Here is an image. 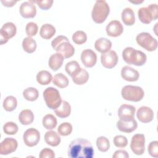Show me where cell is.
<instances>
[{"label": "cell", "instance_id": "obj_43", "mask_svg": "<svg viewBox=\"0 0 158 158\" xmlns=\"http://www.w3.org/2000/svg\"><path fill=\"white\" fill-rule=\"evenodd\" d=\"M39 157L40 158H54L55 153L52 149L46 148L41 151Z\"/></svg>", "mask_w": 158, "mask_h": 158}, {"label": "cell", "instance_id": "obj_18", "mask_svg": "<svg viewBox=\"0 0 158 158\" xmlns=\"http://www.w3.org/2000/svg\"><path fill=\"white\" fill-rule=\"evenodd\" d=\"M136 117L141 122L148 123L153 120L154 112L150 107L142 106L137 110Z\"/></svg>", "mask_w": 158, "mask_h": 158}, {"label": "cell", "instance_id": "obj_42", "mask_svg": "<svg viewBox=\"0 0 158 158\" xmlns=\"http://www.w3.org/2000/svg\"><path fill=\"white\" fill-rule=\"evenodd\" d=\"M148 152L153 157H158V141H151L148 146Z\"/></svg>", "mask_w": 158, "mask_h": 158}, {"label": "cell", "instance_id": "obj_11", "mask_svg": "<svg viewBox=\"0 0 158 158\" xmlns=\"http://www.w3.org/2000/svg\"><path fill=\"white\" fill-rule=\"evenodd\" d=\"M24 143L28 147L36 146L40 139V134L38 130L34 128L27 129L23 135Z\"/></svg>", "mask_w": 158, "mask_h": 158}, {"label": "cell", "instance_id": "obj_33", "mask_svg": "<svg viewBox=\"0 0 158 158\" xmlns=\"http://www.w3.org/2000/svg\"><path fill=\"white\" fill-rule=\"evenodd\" d=\"M42 123L47 130H52L57 126V121L56 118L52 114H47L43 118Z\"/></svg>", "mask_w": 158, "mask_h": 158}, {"label": "cell", "instance_id": "obj_28", "mask_svg": "<svg viewBox=\"0 0 158 158\" xmlns=\"http://www.w3.org/2000/svg\"><path fill=\"white\" fill-rule=\"evenodd\" d=\"M52 80L51 73L47 70H41L36 75V81L41 85H46Z\"/></svg>", "mask_w": 158, "mask_h": 158}, {"label": "cell", "instance_id": "obj_30", "mask_svg": "<svg viewBox=\"0 0 158 158\" xmlns=\"http://www.w3.org/2000/svg\"><path fill=\"white\" fill-rule=\"evenodd\" d=\"M69 83L68 78L62 73L56 74L52 78V83L60 88H66Z\"/></svg>", "mask_w": 158, "mask_h": 158}, {"label": "cell", "instance_id": "obj_13", "mask_svg": "<svg viewBox=\"0 0 158 158\" xmlns=\"http://www.w3.org/2000/svg\"><path fill=\"white\" fill-rule=\"evenodd\" d=\"M101 61L102 66L107 69L114 68L118 62V56L115 51L110 50L102 53L101 56Z\"/></svg>", "mask_w": 158, "mask_h": 158}, {"label": "cell", "instance_id": "obj_16", "mask_svg": "<svg viewBox=\"0 0 158 158\" xmlns=\"http://www.w3.org/2000/svg\"><path fill=\"white\" fill-rule=\"evenodd\" d=\"M81 60L86 67H93L96 64L97 55L93 50L86 49L81 54Z\"/></svg>", "mask_w": 158, "mask_h": 158}, {"label": "cell", "instance_id": "obj_39", "mask_svg": "<svg viewBox=\"0 0 158 158\" xmlns=\"http://www.w3.org/2000/svg\"><path fill=\"white\" fill-rule=\"evenodd\" d=\"M18 130L17 125L13 122H8L3 126V131L7 135H15L17 133Z\"/></svg>", "mask_w": 158, "mask_h": 158}, {"label": "cell", "instance_id": "obj_38", "mask_svg": "<svg viewBox=\"0 0 158 158\" xmlns=\"http://www.w3.org/2000/svg\"><path fill=\"white\" fill-rule=\"evenodd\" d=\"M72 125L69 122L62 123L57 128V131L61 136H68L72 131Z\"/></svg>", "mask_w": 158, "mask_h": 158}, {"label": "cell", "instance_id": "obj_8", "mask_svg": "<svg viewBox=\"0 0 158 158\" xmlns=\"http://www.w3.org/2000/svg\"><path fill=\"white\" fill-rule=\"evenodd\" d=\"M136 43L148 51H154L157 48V41L147 32L139 33L136 37Z\"/></svg>", "mask_w": 158, "mask_h": 158}, {"label": "cell", "instance_id": "obj_2", "mask_svg": "<svg viewBox=\"0 0 158 158\" xmlns=\"http://www.w3.org/2000/svg\"><path fill=\"white\" fill-rule=\"evenodd\" d=\"M52 48L61 54L64 58L72 57L75 53V48L69 41L68 38L63 35L57 36L51 42Z\"/></svg>", "mask_w": 158, "mask_h": 158}, {"label": "cell", "instance_id": "obj_14", "mask_svg": "<svg viewBox=\"0 0 158 158\" xmlns=\"http://www.w3.org/2000/svg\"><path fill=\"white\" fill-rule=\"evenodd\" d=\"M136 108L135 106L129 104H122L118 109V116L120 120L130 121L135 118Z\"/></svg>", "mask_w": 158, "mask_h": 158}, {"label": "cell", "instance_id": "obj_6", "mask_svg": "<svg viewBox=\"0 0 158 158\" xmlns=\"http://www.w3.org/2000/svg\"><path fill=\"white\" fill-rule=\"evenodd\" d=\"M44 100L47 106L51 109H56L61 104L62 99L59 91L53 87H48L44 89L43 94Z\"/></svg>", "mask_w": 158, "mask_h": 158}, {"label": "cell", "instance_id": "obj_36", "mask_svg": "<svg viewBox=\"0 0 158 158\" xmlns=\"http://www.w3.org/2000/svg\"><path fill=\"white\" fill-rule=\"evenodd\" d=\"M96 146L101 152H106L110 148V142L109 139L103 136H99L96 139Z\"/></svg>", "mask_w": 158, "mask_h": 158}, {"label": "cell", "instance_id": "obj_45", "mask_svg": "<svg viewBox=\"0 0 158 158\" xmlns=\"http://www.w3.org/2000/svg\"><path fill=\"white\" fill-rule=\"evenodd\" d=\"M113 158H128L129 154L125 150H117L112 156Z\"/></svg>", "mask_w": 158, "mask_h": 158}, {"label": "cell", "instance_id": "obj_40", "mask_svg": "<svg viewBox=\"0 0 158 158\" xmlns=\"http://www.w3.org/2000/svg\"><path fill=\"white\" fill-rule=\"evenodd\" d=\"M38 30V27L37 24L35 22H28L25 27L26 34L28 37H32L36 35Z\"/></svg>", "mask_w": 158, "mask_h": 158}, {"label": "cell", "instance_id": "obj_46", "mask_svg": "<svg viewBox=\"0 0 158 158\" xmlns=\"http://www.w3.org/2000/svg\"><path fill=\"white\" fill-rule=\"evenodd\" d=\"M2 4H3V5L6 7H12L14 6V5L17 2V1H1Z\"/></svg>", "mask_w": 158, "mask_h": 158}, {"label": "cell", "instance_id": "obj_19", "mask_svg": "<svg viewBox=\"0 0 158 158\" xmlns=\"http://www.w3.org/2000/svg\"><path fill=\"white\" fill-rule=\"evenodd\" d=\"M121 76L122 78L127 81H136L139 78V72L135 69L126 65L121 70Z\"/></svg>", "mask_w": 158, "mask_h": 158}, {"label": "cell", "instance_id": "obj_10", "mask_svg": "<svg viewBox=\"0 0 158 158\" xmlns=\"http://www.w3.org/2000/svg\"><path fill=\"white\" fill-rule=\"evenodd\" d=\"M17 33L16 26L10 22L4 23L0 30L1 44L6 43L10 38L14 37Z\"/></svg>", "mask_w": 158, "mask_h": 158}, {"label": "cell", "instance_id": "obj_20", "mask_svg": "<svg viewBox=\"0 0 158 158\" xmlns=\"http://www.w3.org/2000/svg\"><path fill=\"white\" fill-rule=\"evenodd\" d=\"M117 128L118 130L122 132L130 133L135 131L138 127V123L136 120L134 118L130 121H124L119 120L116 123Z\"/></svg>", "mask_w": 158, "mask_h": 158}, {"label": "cell", "instance_id": "obj_7", "mask_svg": "<svg viewBox=\"0 0 158 158\" xmlns=\"http://www.w3.org/2000/svg\"><path fill=\"white\" fill-rule=\"evenodd\" d=\"M121 94L125 100L138 102L143 98L144 92L139 86L127 85L122 88Z\"/></svg>", "mask_w": 158, "mask_h": 158}, {"label": "cell", "instance_id": "obj_5", "mask_svg": "<svg viewBox=\"0 0 158 158\" xmlns=\"http://www.w3.org/2000/svg\"><path fill=\"white\" fill-rule=\"evenodd\" d=\"M139 20L144 24H149L158 18V8L156 4H151L148 7H141L138 12Z\"/></svg>", "mask_w": 158, "mask_h": 158}, {"label": "cell", "instance_id": "obj_24", "mask_svg": "<svg viewBox=\"0 0 158 158\" xmlns=\"http://www.w3.org/2000/svg\"><path fill=\"white\" fill-rule=\"evenodd\" d=\"M44 141L46 143L51 146H57L60 143V137L58 133L54 131H48L44 135Z\"/></svg>", "mask_w": 158, "mask_h": 158}, {"label": "cell", "instance_id": "obj_41", "mask_svg": "<svg viewBox=\"0 0 158 158\" xmlns=\"http://www.w3.org/2000/svg\"><path fill=\"white\" fill-rule=\"evenodd\" d=\"M113 143L116 147L122 148H125L127 146L128 140L125 136L117 135L114 138Z\"/></svg>", "mask_w": 158, "mask_h": 158}, {"label": "cell", "instance_id": "obj_3", "mask_svg": "<svg viewBox=\"0 0 158 158\" xmlns=\"http://www.w3.org/2000/svg\"><path fill=\"white\" fill-rule=\"evenodd\" d=\"M122 57L127 64L136 66L143 65L147 60V56L144 52L131 47H127L123 49Z\"/></svg>", "mask_w": 158, "mask_h": 158}, {"label": "cell", "instance_id": "obj_4", "mask_svg": "<svg viewBox=\"0 0 158 158\" xmlns=\"http://www.w3.org/2000/svg\"><path fill=\"white\" fill-rule=\"evenodd\" d=\"M110 13V7L106 1H96L91 12L93 20L96 23H103Z\"/></svg>", "mask_w": 158, "mask_h": 158}, {"label": "cell", "instance_id": "obj_23", "mask_svg": "<svg viewBox=\"0 0 158 158\" xmlns=\"http://www.w3.org/2000/svg\"><path fill=\"white\" fill-rule=\"evenodd\" d=\"M56 115L60 118L68 117L71 112V106L66 101H62L60 105L54 109Z\"/></svg>", "mask_w": 158, "mask_h": 158}, {"label": "cell", "instance_id": "obj_22", "mask_svg": "<svg viewBox=\"0 0 158 158\" xmlns=\"http://www.w3.org/2000/svg\"><path fill=\"white\" fill-rule=\"evenodd\" d=\"M112 47V42L106 38H98L94 43L95 49L99 52L106 53L110 51Z\"/></svg>", "mask_w": 158, "mask_h": 158}, {"label": "cell", "instance_id": "obj_21", "mask_svg": "<svg viewBox=\"0 0 158 158\" xmlns=\"http://www.w3.org/2000/svg\"><path fill=\"white\" fill-rule=\"evenodd\" d=\"M64 59V57L59 52L54 53L50 56L48 60V65L52 70L56 71L62 65Z\"/></svg>", "mask_w": 158, "mask_h": 158}, {"label": "cell", "instance_id": "obj_9", "mask_svg": "<svg viewBox=\"0 0 158 158\" xmlns=\"http://www.w3.org/2000/svg\"><path fill=\"white\" fill-rule=\"evenodd\" d=\"M145 136L143 134H135L131 138L130 148L136 155H142L145 151Z\"/></svg>", "mask_w": 158, "mask_h": 158}, {"label": "cell", "instance_id": "obj_12", "mask_svg": "<svg viewBox=\"0 0 158 158\" xmlns=\"http://www.w3.org/2000/svg\"><path fill=\"white\" fill-rule=\"evenodd\" d=\"M35 1H25L22 3L19 7V12L22 17L25 19H31L36 14V7L34 4Z\"/></svg>", "mask_w": 158, "mask_h": 158}, {"label": "cell", "instance_id": "obj_17", "mask_svg": "<svg viewBox=\"0 0 158 158\" xmlns=\"http://www.w3.org/2000/svg\"><path fill=\"white\" fill-rule=\"evenodd\" d=\"M106 30L108 36L117 37L122 34L123 27L118 20H112L107 25Z\"/></svg>", "mask_w": 158, "mask_h": 158}, {"label": "cell", "instance_id": "obj_31", "mask_svg": "<svg viewBox=\"0 0 158 158\" xmlns=\"http://www.w3.org/2000/svg\"><path fill=\"white\" fill-rule=\"evenodd\" d=\"M36 42L31 37H27L23 40L22 48L27 53H33L36 49Z\"/></svg>", "mask_w": 158, "mask_h": 158}, {"label": "cell", "instance_id": "obj_26", "mask_svg": "<svg viewBox=\"0 0 158 158\" xmlns=\"http://www.w3.org/2000/svg\"><path fill=\"white\" fill-rule=\"evenodd\" d=\"M56 33L55 27L49 23H46L41 26L40 31L41 37L44 40L51 39Z\"/></svg>", "mask_w": 158, "mask_h": 158}, {"label": "cell", "instance_id": "obj_15", "mask_svg": "<svg viewBox=\"0 0 158 158\" xmlns=\"http://www.w3.org/2000/svg\"><path fill=\"white\" fill-rule=\"evenodd\" d=\"M18 147L17 140L13 138H6L0 144V154L8 155L16 151Z\"/></svg>", "mask_w": 158, "mask_h": 158}, {"label": "cell", "instance_id": "obj_29", "mask_svg": "<svg viewBox=\"0 0 158 158\" xmlns=\"http://www.w3.org/2000/svg\"><path fill=\"white\" fill-rule=\"evenodd\" d=\"M80 65L76 60H72L67 62L65 66V72L72 78L75 76L81 70Z\"/></svg>", "mask_w": 158, "mask_h": 158}, {"label": "cell", "instance_id": "obj_27", "mask_svg": "<svg viewBox=\"0 0 158 158\" xmlns=\"http://www.w3.org/2000/svg\"><path fill=\"white\" fill-rule=\"evenodd\" d=\"M19 120L23 125H28L34 120V115L33 112L29 109H24L20 112L19 115Z\"/></svg>", "mask_w": 158, "mask_h": 158}, {"label": "cell", "instance_id": "obj_44", "mask_svg": "<svg viewBox=\"0 0 158 158\" xmlns=\"http://www.w3.org/2000/svg\"><path fill=\"white\" fill-rule=\"evenodd\" d=\"M52 0H44V1H35L38 6V7L43 9V10H48L52 7L53 4Z\"/></svg>", "mask_w": 158, "mask_h": 158}, {"label": "cell", "instance_id": "obj_1", "mask_svg": "<svg viewBox=\"0 0 158 158\" xmlns=\"http://www.w3.org/2000/svg\"><path fill=\"white\" fill-rule=\"evenodd\" d=\"M68 156L70 158H92L94 156V149L88 140L77 138L70 142Z\"/></svg>", "mask_w": 158, "mask_h": 158}, {"label": "cell", "instance_id": "obj_47", "mask_svg": "<svg viewBox=\"0 0 158 158\" xmlns=\"http://www.w3.org/2000/svg\"><path fill=\"white\" fill-rule=\"evenodd\" d=\"M144 1H141L140 2H134V1H130L131 3H133V4H140L141 2H143Z\"/></svg>", "mask_w": 158, "mask_h": 158}, {"label": "cell", "instance_id": "obj_32", "mask_svg": "<svg viewBox=\"0 0 158 158\" xmlns=\"http://www.w3.org/2000/svg\"><path fill=\"white\" fill-rule=\"evenodd\" d=\"M89 79V74L88 72L84 69H81L80 71L73 77H72V81L73 83L78 85H81L86 83Z\"/></svg>", "mask_w": 158, "mask_h": 158}, {"label": "cell", "instance_id": "obj_34", "mask_svg": "<svg viewBox=\"0 0 158 158\" xmlns=\"http://www.w3.org/2000/svg\"><path fill=\"white\" fill-rule=\"evenodd\" d=\"M17 106V99L13 96H7L2 103L3 108L7 112H11L15 109Z\"/></svg>", "mask_w": 158, "mask_h": 158}, {"label": "cell", "instance_id": "obj_25", "mask_svg": "<svg viewBox=\"0 0 158 158\" xmlns=\"http://www.w3.org/2000/svg\"><path fill=\"white\" fill-rule=\"evenodd\" d=\"M121 17L123 23L126 25L131 26L135 22V13L130 7H126L122 10Z\"/></svg>", "mask_w": 158, "mask_h": 158}, {"label": "cell", "instance_id": "obj_35", "mask_svg": "<svg viewBox=\"0 0 158 158\" xmlns=\"http://www.w3.org/2000/svg\"><path fill=\"white\" fill-rule=\"evenodd\" d=\"M39 96V93L37 89L33 87H28L25 89L23 91V98L29 101H36Z\"/></svg>", "mask_w": 158, "mask_h": 158}, {"label": "cell", "instance_id": "obj_37", "mask_svg": "<svg viewBox=\"0 0 158 158\" xmlns=\"http://www.w3.org/2000/svg\"><path fill=\"white\" fill-rule=\"evenodd\" d=\"M72 40L77 44H82L87 40V35L85 32L81 30L75 31L72 35Z\"/></svg>", "mask_w": 158, "mask_h": 158}]
</instances>
